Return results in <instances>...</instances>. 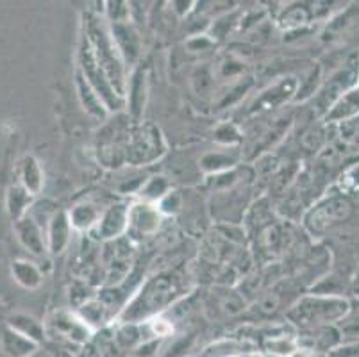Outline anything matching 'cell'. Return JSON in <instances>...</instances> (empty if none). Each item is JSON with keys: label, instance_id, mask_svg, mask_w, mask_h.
I'll return each instance as SVG.
<instances>
[{"label": "cell", "instance_id": "1", "mask_svg": "<svg viewBox=\"0 0 359 357\" xmlns=\"http://www.w3.org/2000/svg\"><path fill=\"white\" fill-rule=\"evenodd\" d=\"M351 304L338 297H318L309 299L299 306V313L302 316V323H332L341 320L347 314ZM299 316V318H300Z\"/></svg>", "mask_w": 359, "mask_h": 357}, {"label": "cell", "instance_id": "2", "mask_svg": "<svg viewBox=\"0 0 359 357\" xmlns=\"http://www.w3.org/2000/svg\"><path fill=\"white\" fill-rule=\"evenodd\" d=\"M352 213V204L345 196H332L313 213V231H325L331 225L347 220Z\"/></svg>", "mask_w": 359, "mask_h": 357}, {"label": "cell", "instance_id": "3", "mask_svg": "<svg viewBox=\"0 0 359 357\" xmlns=\"http://www.w3.org/2000/svg\"><path fill=\"white\" fill-rule=\"evenodd\" d=\"M355 116H359V86L351 88L347 93H344L336 100L331 113L327 114V120H331V122H348Z\"/></svg>", "mask_w": 359, "mask_h": 357}, {"label": "cell", "instance_id": "4", "mask_svg": "<svg viewBox=\"0 0 359 357\" xmlns=\"http://www.w3.org/2000/svg\"><path fill=\"white\" fill-rule=\"evenodd\" d=\"M341 334L345 338H359V302L348 307L347 314L341 318Z\"/></svg>", "mask_w": 359, "mask_h": 357}, {"label": "cell", "instance_id": "5", "mask_svg": "<svg viewBox=\"0 0 359 357\" xmlns=\"http://www.w3.org/2000/svg\"><path fill=\"white\" fill-rule=\"evenodd\" d=\"M332 357H359V342L339 346L332 352Z\"/></svg>", "mask_w": 359, "mask_h": 357}, {"label": "cell", "instance_id": "6", "mask_svg": "<svg viewBox=\"0 0 359 357\" xmlns=\"http://www.w3.org/2000/svg\"><path fill=\"white\" fill-rule=\"evenodd\" d=\"M344 184L347 186L348 189H359V166L348 170L347 175L344 177Z\"/></svg>", "mask_w": 359, "mask_h": 357}, {"label": "cell", "instance_id": "7", "mask_svg": "<svg viewBox=\"0 0 359 357\" xmlns=\"http://www.w3.org/2000/svg\"><path fill=\"white\" fill-rule=\"evenodd\" d=\"M347 123L351 126V142L359 149V116L352 118Z\"/></svg>", "mask_w": 359, "mask_h": 357}]
</instances>
